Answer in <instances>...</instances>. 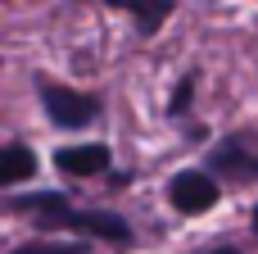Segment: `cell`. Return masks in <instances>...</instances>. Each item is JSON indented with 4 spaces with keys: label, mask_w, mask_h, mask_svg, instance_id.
Wrapping results in <instances>:
<instances>
[{
    "label": "cell",
    "mask_w": 258,
    "mask_h": 254,
    "mask_svg": "<svg viewBox=\"0 0 258 254\" xmlns=\"http://www.w3.org/2000/svg\"><path fill=\"white\" fill-rule=\"evenodd\" d=\"M41 100H45L54 127H86V123H95V114H100V100H95V95H86V91H68V86H54V82L41 86Z\"/></svg>",
    "instance_id": "cell-1"
},
{
    "label": "cell",
    "mask_w": 258,
    "mask_h": 254,
    "mask_svg": "<svg viewBox=\"0 0 258 254\" xmlns=\"http://www.w3.org/2000/svg\"><path fill=\"white\" fill-rule=\"evenodd\" d=\"M41 227H63V232H82V236H100V241H132V227L118 214H82V209H59L54 218H45Z\"/></svg>",
    "instance_id": "cell-2"
},
{
    "label": "cell",
    "mask_w": 258,
    "mask_h": 254,
    "mask_svg": "<svg viewBox=\"0 0 258 254\" xmlns=\"http://www.w3.org/2000/svg\"><path fill=\"white\" fill-rule=\"evenodd\" d=\"M168 200L181 214H204V209L218 205V182H209L204 173H177L168 182Z\"/></svg>",
    "instance_id": "cell-3"
},
{
    "label": "cell",
    "mask_w": 258,
    "mask_h": 254,
    "mask_svg": "<svg viewBox=\"0 0 258 254\" xmlns=\"http://www.w3.org/2000/svg\"><path fill=\"white\" fill-rule=\"evenodd\" d=\"M54 164L68 177H95V173H109V145H73V150H59Z\"/></svg>",
    "instance_id": "cell-4"
},
{
    "label": "cell",
    "mask_w": 258,
    "mask_h": 254,
    "mask_svg": "<svg viewBox=\"0 0 258 254\" xmlns=\"http://www.w3.org/2000/svg\"><path fill=\"white\" fill-rule=\"evenodd\" d=\"M113 9H127L145 32H159L168 18H172V0H109Z\"/></svg>",
    "instance_id": "cell-5"
},
{
    "label": "cell",
    "mask_w": 258,
    "mask_h": 254,
    "mask_svg": "<svg viewBox=\"0 0 258 254\" xmlns=\"http://www.w3.org/2000/svg\"><path fill=\"white\" fill-rule=\"evenodd\" d=\"M27 177H36V155L27 145H5V155H0V186L27 182Z\"/></svg>",
    "instance_id": "cell-6"
},
{
    "label": "cell",
    "mask_w": 258,
    "mask_h": 254,
    "mask_svg": "<svg viewBox=\"0 0 258 254\" xmlns=\"http://www.w3.org/2000/svg\"><path fill=\"white\" fill-rule=\"evenodd\" d=\"M209 164H213L218 173H258V155H245V145H240V141L218 145V150L209 155Z\"/></svg>",
    "instance_id": "cell-7"
},
{
    "label": "cell",
    "mask_w": 258,
    "mask_h": 254,
    "mask_svg": "<svg viewBox=\"0 0 258 254\" xmlns=\"http://www.w3.org/2000/svg\"><path fill=\"white\" fill-rule=\"evenodd\" d=\"M14 254H86L82 245H45V241H36V245H18Z\"/></svg>",
    "instance_id": "cell-8"
},
{
    "label": "cell",
    "mask_w": 258,
    "mask_h": 254,
    "mask_svg": "<svg viewBox=\"0 0 258 254\" xmlns=\"http://www.w3.org/2000/svg\"><path fill=\"white\" fill-rule=\"evenodd\" d=\"M190 86H195V82H181V86H177V95H172V114H177V118H181V114H186V105H190Z\"/></svg>",
    "instance_id": "cell-9"
},
{
    "label": "cell",
    "mask_w": 258,
    "mask_h": 254,
    "mask_svg": "<svg viewBox=\"0 0 258 254\" xmlns=\"http://www.w3.org/2000/svg\"><path fill=\"white\" fill-rule=\"evenodd\" d=\"M249 218H254V232H258V209H254V214H249Z\"/></svg>",
    "instance_id": "cell-10"
},
{
    "label": "cell",
    "mask_w": 258,
    "mask_h": 254,
    "mask_svg": "<svg viewBox=\"0 0 258 254\" xmlns=\"http://www.w3.org/2000/svg\"><path fill=\"white\" fill-rule=\"evenodd\" d=\"M209 254H236V250H209Z\"/></svg>",
    "instance_id": "cell-11"
}]
</instances>
